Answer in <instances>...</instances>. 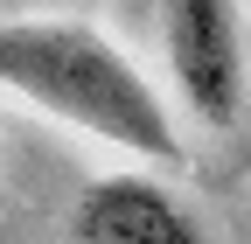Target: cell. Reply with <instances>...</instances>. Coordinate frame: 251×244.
Masks as SVG:
<instances>
[{
    "label": "cell",
    "mask_w": 251,
    "mask_h": 244,
    "mask_svg": "<svg viewBox=\"0 0 251 244\" xmlns=\"http://www.w3.org/2000/svg\"><path fill=\"white\" fill-rule=\"evenodd\" d=\"M70 244H209L202 217L153 174H98L70 202Z\"/></svg>",
    "instance_id": "3"
},
{
    "label": "cell",
    "mask_w": 251,
    "mask_h": 244,
    "mask_svg": "<svg viewBox=\"0 0 251 244\" xmlns=\"http://www.w3.org/2000/svg\"><path fill=\"white\" fill-rule=\"evenodd\" d=\"M0 91H14L35 112L119 146V154L181 161V126L168 98L91 21H49V14L0 21Z\"/></svg>",
    "instance_id": "1"
},
{
    "label": "cell",
    "mask_w": 251,
    "mask_h": 244,
    "mask_svg": "<svg viewBox=\"0 0 251 244\" xmlns=\"http://www.w3.org/2000/svg\"><path fill=\"white\" fill-rule=\"evenodd\" d=\"M161 42L181 105L209 133H230L251 105V42L237 0H161Z\"/></svg>",
    "instance_id": "2"
},
{
    "label": "cell",
    "mask_w": 251,
    "mask_h": 244,
    "mask_svg": "<svg viewBox=\"0 0 251 244\" xmlns=\"http://www.w3.org/2000/svg\"><path fill=\"white\" fill-rule=\"evenodd\" d=\"M14 7H28V0H14Z\"/></svg>",
    "instance_id": "4"
}]
</instances>
